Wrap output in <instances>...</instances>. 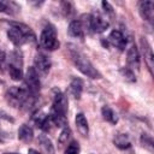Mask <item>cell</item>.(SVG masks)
<instances>
[{"label":"cell","instance_id":"1","mask_svg":"<svg viewBox=\"0 0 154 154\" xmlns=\"http://www.w3.org/2000/svg\"><path fill=\"white\" fill-rule=\"evenodd\" d=\"M6 100L10 105L17 108H30L34 106L36 96L31 95L26 88L23 87H10L6 91Z\"/></svg>","mask_w":154,"mask_h":154},{"label":"cell","instance_id":"2","mask_svg":"<svg viewBox=\"0 0 154 154\" xmlns=\"http://www.w3.org/2000/svg\"><path fill=\"white\" fill-rule=\"evenodd\" d=\"M11 28L7 30V36L14 46H22L28 42H35L36 35L30 26L23 23L11 22Z\"/></svg>","mask_w":154,"mask_h":154},{"label":"cell","instance_id":"3","mask_svg":"<svg viewBox=\"0 0 154 154\" xmlns=\"http://www.w3.org/2000/svg\"><path fill=\"white\" fill-rule=\"evenodd\" d=\"M70 55L71 59L75 64V66L87 77L93 78V79H97L101 78V73L94 67V65L91 64V61L85 57V54H83L81 51H78L75 47H70Z\"/></svg>","mask_w":154,"mask_h":154},{"label":"cell","instance_id":"4","mask_svg":"<svg viewBox=\"0 0 154 154\" xmlns=\"http://www.w3.org/2000/svg\"><path fill=\"white\" fill-rule=\"evenodd\" d=\"M38 43L46 51H55L57 48H59L60 43L57 36L55 26L53 24H47L43 28L40 35V38H38Z\"/></svg>","mask_w":154,"mask_h":154},{"label":"cell","instance_id":"5","mask_svg":"<svg viewBox=\"0 0 154 154\" xmlns=\"http://www.w3.org/2000/svg\"><path fill=\"white\" fill-rule=\"evenodd\" d=\"M23 78H24L25 88L28 89V91L31 95L37 96V94L40 93V88H41V82H40V76L37 73V71L34 69V66H31L26 70Z\"/></svg>","mask_w":154,"mask_h":154},{"label":"cell","instance_id":"6","mask_svg":"<svg viewBox=\"0 0 154 154\" xmlns=\"http://www.w3.org/2000/svg\"><path fill=\"white\" fill-rule=\"evenodd\" d=\"M108 25H109V23L101 14H99V13L88 14V29H89V32H96V34L103 32L108 28Z\"/></svg>","mask_w":154,"mask_h":154},{"label":"cell","instance_id":"7","mask_svg":"<svg viewBox=\"0 0 154 154\" xmlns=\"http://www.w3.org/2000/svg\"><path fill=\"white\" fill-rule=\"evenodd\" d=\"M51 66H52V61H51L48 55H46L45 53H37L35 55L34 69L37 71V73L47 75L48 71L51 70Z\"/></svg>","mask_w":154,"mask_h":154},{"label":"cell","instance_id":"8","mask_svg":"<svg viewBox=\"0 0 154 154\" xmlns=\"http://www.w3.org/2000/svg\"><path fill=\"white\" fill-rule=\"evenodd\" d=\"M67 105H69V100H67L66 95H65L64 93H61V91L58 90V91L54 94L53 103H52L51 111L58 112V113H61V114H66Z\"/></svg>","mask_w":154,"mask_h":154},{"label":"cell","instance_id":"9","mask_svg":"<svg viewBox=\"0 0 154 154\" xmlns=\"http://www.w3.org/2000/svg\"><path fill=\"white\" fill-rule=\"evenodd\" d=\"M107 42L113 47L118 48L119 51H124L126 47V37L120 30H112L107 37Z\"/></svg>","mask_w":154,"mask_h":154},{"label":"cell","instance_id":"10","mask_svg":"<svg viewBox=\"0 0 154 154\" xmlns=\"http://www.w3.org/2000/svg\"><path fill=\"white\" fill-rule=\"evenodd\" d=\"M32 122L38 129H41L43 131H48L51 129V124H52L51 117H49V114H47L42 111H38L32 116Z\"/></svg>","mask_w":154,"mask_h":154},{"label":"cell","instance_id":"11","mask_svg":"<svg viewBox=\"0 0 154 154\" xmlns=\"http://www.w3.org/2000/svg\"><path fill=\"white\" fill-rule=\"evenodd\" d=\"M138 12L144 20L152 23L153 17H154V2L153 1H140Z\"/></svg>","mask_w":154,"mask_h":154},{"label":"cell","instance_id":"12","mask_svg":"<svg viewBox=\"0 0 154 154\" xmlns=\"http://www.w3.org/2000/svg\"><path fill=\"white\" fill-rule=\"evenodd\" d=\"M67 34L72 37H76V38H81L83 40L84 38V35H85V29L81 22V19H75L72 20L70 24H69V28H67Z\"/></svg>","mask_w":154,"mask_h":154},{"label":"cell","instance_id":"13","mask_svg":"<svg viewBox=\"0 0 154 154\" xmlns=\"http://www.w3.org/2000/svg\"><path fill=\"white\" fill-rule=\"evenodd\" d=\"M141 48H142V54L144 57V61L150 71V73H153V66H154V58H153V52H152V47L148 43V41L146 38H141Z\"/></svg>","mask_w":154,"mask_h":154},{"label":"cell","instance_id":"14","mask_svg":"<svg viewBox=\"0 0 154 154\" xmlns=\"http://www.w3.org/2000/svg\"><path fill=\"white\" fill-rule=\"evenodd\" d=\"M126 60H128V64H129L131 70L132 69L140 70V53H138V49L135 45H131L130 48L128 49Z\"/></svg>","mask_w":154,"mask_h":154},{"label":"cell","instance_id":"15","mask_svg":"<svg viewBox=\"0 0 154 154\" xmlns=\"http://www.w3.org/2000/svg\"><path fill=\"white\" fill-rule=\"evenodd\" d=\"M7 67H13V69H19L23 70V55L19 51H12L10 53Z\"/></svg>","mask_w":154,"mask_h":154},{"label":"cell","instance_id":"16","mask_svg":"<svg viewBox=\"0 0 154 154\" xmlns=\"http://www.w3.org/2000/svg\"><path fill=\"white\" fill-rule=\"evenodd\" d=\"M18 138L22 142H25V143L31 142L32 138H34V130H32V128L30 125H28V124H23L18 129Z\"/></svg>","mask_w":154,"mask_h":154},{"label":"cell","instance_id":"17","mask_svg":"<svg viewBox=\"0 0 154 154\" xmlns=\"http://www.w3.org/2000/svg\"><path fill=\"white\" fill-rule=\"evenodd\" d=\"M75 122H76V128H77L78 132H79L82 136H88L89 125H88V120H87L85 116H84L83 113H77Z\"/></svg>","mask_w":154,"mask_h":154},{"label":"cell","instance_id":"18","mask_svg":"<svg viewBox=\"0 0 154 154\" xmlns=\"http://www.w3.org/2000/svg\"><path fill=\"white\" fill-rule=\"evenodd\" d=\"M69 90H70V94L73 96V99L78 100L83 91V81L81 78H73L70 83Z\"/></svg>","mask_w":154,"mask_h":154},{"label":"cell","instance_id":"19","mask_svg":"<svg viewBox=\"0 0 154 154\" xmlns=\"http://www.w3.org/2000/svg\"><path fill=\"white\" fill-rule=\"evenodd\" d=\"M116 147L119 149H129L131 147V141L126 134H118L113 140Z\"/></svg>","mask_w":154,"mask_h":154},{"label":"cell","instance_id":"20","mask_svg":"<svg viewBox=\"0 0 154 154\" xmlns=\"http://www.w3.org/2000/svg\"><path fill=\"white\" fill-rule=\"evenodd\" d=\"M38 143H40V147L43 149V152L46 154H55L54 146H53L52 141L46 135H40L38 136Z\"/></svg>","mask_w":154,"mask_h":154},{"label":"cell","instance_id":"21","mask_svg":"<svg viewBox=\"0 0 154 154\" xmlns=\"http://www.w3.org/2000/svg\"><path fill=\"white\" fill-rule=\"evenodd\" d=\"M101 114H102V118L106 122H108L111 124H117L118 123V116L109 106H103L101 108Z\"/></svg>","mask_w":154,"mask_h":154},{"label":"cell","instance_id":"22","mask_svg":"<svg viewBox=\"0 0 154 154\" xmlns=\"http://www.w3.org/2000/svg\"><path fill=\"white\" fill-rule=\"evenodd\" d=\"M18 10H19V7L14 2L0 0V12L8 13V14H14V13L18 12Z\"/></svg>","mask_w":154,"mask_h":154},{"label":"cell","instance_id":"23","mask_svg":"<svg viewBox=\"0 0 154 154\" xmlns=\"http://www.w3.org/2000/svg\"><path fill=\"white\" fill-rule=\"evenodd\" d=\"M120 75L123 76V78L129 82V83H134L136 82V76L134 73V71L130 67H122L120 69Z\"/></svg>","mask_w":154,"mask_h":154},{"label":"cell","instance_id":"24","mask_svg":"<svg viewBox=\"0 0 154 154\" xmlns=\"http://www.w3.org/2000/svg\"><path fill=\"white\" fill-rule=\"evenodd\" d=\"M60 7H61V12H63V14L65 17H71L73 14V12H75L73 11L75 10L73 4L70 2V1H61L60 2Z\"/></svg>","mask_w":154,"mask_h":154},{"label":"cell","instance_id":"25","mask_svg":"<svg viewBox=\"0 0 154 154\" xmlns=\"http://www.w3.org/2000/svg\"><path fill=\"white\" fill-rule=\"evenodd\" d=\"M70 137H71V130H70L69 126H66V128H64V129L61 130V132H60V135H59V137H58L59 144L63 146V144L67 143V141L70 140Z\"/></svg>","mask_w":154,"mask_h":154},{"label":"cell","instance_id":"26","mask_svg":"<svg viewBox=\"0 0 154 154\" xmlns=\"http://www.w3.org/2000/svg\"><path fill=\"white\" fill-rule=\"evenodd\" d=\"M81 150V147H79V143L77 141H71L67 146V148L65 149V153L64 154H78Z\"/></svg>","mask_w":154,"mask_h":154},{"label":"cell","instance_id":"27","mask_svg":"<svg viewBox=\"0 0 154 154\" xmlns=\"http://www.w3.org/2000/svg\"><path fill=\"white\" fill-rule=\"evenodd\" d=\"M141 142H142L143 147L148 148L149 150H153V138H152V136H149V135H147V134H142V136H141Z\"/></svg>","mask_w":154,"mask_h":154},{"label":"cell","instance_id":"28","mask_svg":"<svg viewBox=\"0 0 154 154\" xmlns=\"http://www.w3.org/2000/svg\"><path fill=\"white\" fill-rule=\"evenodd\" d=\"M7 66V58H6V53L2 48H0V72H4L5 67Z\"/></svg>","mask_w":154,"mask_h":154},{"label":"cell","instance_id":"29","mask_svg":"<svg viewBox=\"0 0 154 154\" xmlns=\"http://www.w3.org/2000/svg\"><path fill=\"white\" fill-rule=\"evenodd\" d=\"M101 6H102L103 11L107 12V13H112V12H113V7H112L111 4L107 2V1H102V2H101Z\"/></svg>","mask_w":154,"mask_h":154},{"label":"cell","instance_id":"30","mask_svg":"<svg viewBox=\"0 0 154 154\" xmlns=\"http://www.w3.org/2000/svg\"><path fill=\"white\" fill-rule=\"evenodd\" d=\"M28 154H41L38 150H36V149H29L28 150Z\"/></svg>","mask_w":154,"mask_h":154},{"label":"cell","instance_id":"31","mask_svg":"<svg viewBox=\"0 0 154 154\" xmlns=\"http://www.w3.org/2000/svg\"><path fill=\"white\" fill-rule=\"evenodd\" d=\"M4 154H16V153H4Z\"/></svg>","mask_w":154,"mask_h":154},{"label":"cell","instance_id":"32","mask_svg":"<svg viewBox=\"0 0 154 154\" xmlns=\"http://www.w3.org/2000/svg\"><path fill=\"white\" fill-rule=\"evenodd\" d=\"M0 142H1V138H0Z\"/></svg>","mask_w":154,"mask_h":154}]
</instances>
